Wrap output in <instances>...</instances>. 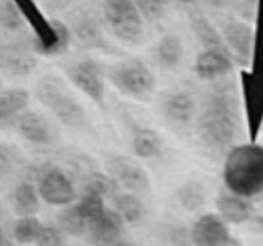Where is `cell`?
Returning a JSON list of instances; mask_svg holds the SVG:
<instances>
[{
  "label": "cell",
  "mask_w": 263,
  "mask_h": 246,
  "mask_svg": "<svg viewBox=\"0 0 263 246\" xmlns=\"http://www.w3.org/2000/svg\"><path fill=\"white\" fill-rule=\"evenodd\" d=\"M222 39L232 57L242 64H250L253 51V28L242 20L227 18L222 23Z\"/></svg>",
  "instance_id": "obj_11"
},
{
  "label": "cell",
  "mask_w": 263,
  "mask_h": 246,
  "mask_svg": "<svg viewBox=\"0 0 263 246\" xmlns=\"http://www.w3.org/2000/svg\"><path fill=\"white\" fill-rule=\"evenodd\" d=\"M230 246H240V244H238V243H235V241H234V243H232V244H230Z\"/></svg>",
  "instance_id": "obj_38"
},
{
  "label": "cell",
  "mask_w": 263,
  "mask_h": 246,
  "mask_svg": "<svg viewBox=\"0 0 263 246\" xmlns=\"http://www.w3.org/2000/svg\"><path fill=\"white\" fill-rule=\"evenodd\" d=\"M243 110L238 86L220 79L205 90L196 112V135L212 156L227 154L242 136Z\"/></svg>",
  "instance_id": "obj_1"
},
{
  "label": "cell",
  "mask_w": 263,
  "mask_h": 246,
  "mask_svg": "<svg viewBox=\"0 0 263 246\" xmlns=\"http://www.w3.org/2000/svg\"><path fill=\"white\" fill-rule=\"evenodd\" d=\"M253 225H255V230L263 236V215H257V217H253Z\"/></svg>",
  "instance_id": "obj_35"
},
{
  "label": "cell",
  "mask_w": 263,
  "mask_h": 246,
  "mask_svg": "<svg viewBox=\"0 0 263 246\" xmlns=\"http://www.w3.org/2000/svg\"><path fill=\"white\" fill-rule=\"evenodd\" d=\"M0 246H2V230H0Z\"/></svg>",
  "instance_id": "obj_37"
},
{
  "label": "cell",
  "mask_w": 263,
  "mask_h": 246,
  "mask_svg": "<svg viewBox=\"0 0 263 246\" xmlns=\"http://www.w3.org/2000/svg\"><path fill=\"white\" fill-rule=\"evenodd\" d=\"M36 246H61L63 244V236L61 232L56 227L51 225H43L41 232L36 238Z\"/></svg>",
  "instance_id": "obj_33"
},
{
  "label": "cell",
  "mask_w": 263,
  "mask_h": 246,
  "mask_svg": "<svg viewBox=\"0 0 263 246\" xmlns=\"http://www.w3.org/2000/svg\"><path fill=\"white\" fill-rule=\"evenodd\" d=\"M0 64L15 76H25L35 68V57L31 56L28 48L22 45H8L0 48Z\"/></svg>",
  "instance_id": "obj_20"
},
{
  "label": "cell",
  "mask_w": 263,
  "mask_h": 246,
  "mask_svg": "<svg viewBox=\"0 0 263 246\" xmlns=\"http://www.w3.org/2000/svg\"><path fill=\"white\" fill-rule=\"evenodd\" d=\"M36 92L43 105L54 113L63 125L71 128L84 127L86 112L60 76H45L38 82Z\"/></svg>",
  "instance_id": "obj_4"
},
{
  "label": "cell",
  "mask_w": 263,
  "mask_h": 246,
  "mask_svg": "<svg viewBox=\"0 0 263 246\" xmlns=\"http://www.w3.org/2000/svg\"><path fill=\"white\" fill-rule=\"evenodd\" d=\"M0 25L8 31H18L23 27L25 18L18 8V4L10 2V0L0 2Z\"/></svg>",
  "instance_id": "obj_31"
},
{
  "label": "cell",
  "mask_w": 263,
  "mask_h": 246,
  "mask_svg": "<svg viewBox=\"0 0 263 246\" xmlns=\"http://www.w3.org/2000/svg\"><path fill=\"white\" fill-rule=\"evenodd\" d=\"M30 95L23 89H8L0 92V128L7 130L16 125V120L27 110Z\"/></svg>",
  "instance_id": "obj_18"
},
{
  "label": "cell",
  "mask_w": 263,
  "mask_h": 246,
  "mask_svg": "<svg viewBox=\"0 0 263 246\" xmlns=\"http://www.w3.org/2000/svg\"><path fill=\"white\" fill-rule=\"evenodd\" d=\"M176 200L178 203L187 212H194L201 209L205 202V191L201 186V182L196 180H189V182L183 184L176 191Z\"/></svg>",
  "instance_id": "obj_25"
},
{
  "label": "cell",
  "mask_w": 263,
  "mask_h": 246,
  "mask_svg": "<svg viewBox=\"0 0 263 246\" xmlns=\"http://www.w3.org/2000/svg\"><path fill=\"white\" fill-rule=\"evenodd\" d=\"M197 104L196 98L187 90L171 92L163 102V113L171 125L183 127L196 118Z\"/></svg>",
  "instance_id": "obj_16"
},
{
  "label": "cell",
  "mask_w": 263,
  "mask_h": 246,
  "mask_svg": "<svg viewBox=\"0 0 263 246\" xmlns=\"http://www.w3.org/2000/svg\"><path fill=\"white\" fill-rule=\"evenodd\" d=\"M23 15L25 22H28L35 41L33 49L43 56H58L68 51L71 31L60 20H48L46 16L38 10V7L33 2H16Z\"/></svg>",
  "instance_id": "obj_3"
},
{
  "label": "cell",
  "mask_w": 263,
  "mask_h": 246,
  "mask_svg": "<svg viewBox=\"0 0 263 246\" xmlns=\"http://www.w3.org/2000/svg\"><path fill=\"white\" fill-rule=\"evenodd\" d=\"M38 194L46 203L68 207L76 200V189L72 180L60 168H49L40 179Z\"/></svg>",
  "instance_id": "obj_10"
},
{
  "label": "cell",
  "mask_w": 263,
  "mask_h": 246,
  "mask_svg": "<svg viewBox=\"0 0 263 246\" xmlns=\"http://www.w3.org/2000/svg\"><path fill=\"white\" fill-rule=\"evenodd\" d=\"M194 71L202 80H220L226 79L234 71V57L229 51L222 49H204L196 57Z\"/></svg>",
  "instance_id": "obj_13"
},
{
  "label": "cell",
  "mask_w": 263,
  "mask_h": 246,
  "mask_svg": "<svg viewBox=\"0 0 263 246\" xmlns=\"http://www.w3.org/2000/svg\"><path fill=\"white\" fill-rule=\"evenodd\" d=\"M12 205L16 215L31 217L40 209V194L38 189L30 182H22L15 187L12 194Z\"/></svg>",
  "instance_id": "obj_23"
},
{
  "label": "cell",
  "mask_w": 263,
  "mask_h": 246,
  "mask_svg": "<svg viewBox=\"0 0 263 246\" xmlns=\"http://www.w3.org/2000/svg\"><path fill=\"white\" fill-rule=\"evenodd\" d=\"M161 136L153 128H138L132 138V150L140 159H153L161 153Z\"/></svg>",
  "instance_id": "obj_22"
},
{
  "label": "cell",
  "mask_w": 263,
  "mask_h": 246,
  "mask_svg": "<svg viewBox=\"0 0 263 246\" xmlns=\"http://www.w3.org/2000/svg\"><path fill=\"white\" fill-rule=\"evenodd\" d=\"M0 89H2V80H0Z\"/></svg>",
  "instance_id": "obj_40"
},
{
  "label": "cell",
  "mask_w": 263,
  "mask_h": 246,
  "mask_svg": "<svg viewBox=\"0 0 263 246\" xmlns=\"http://www.w3.org/2000/svg\"><path fill=\"white\" fill-rule=\"evenodd\" d=\"M189 22H191V28L194 31L196 38L201 41V45L205 49H222V51H229L224 39H222V35L199 8L189 10Z\"/></svg>",
  "instance_id": "obj_19"
},
{
  "label": "cell",
  "mask_w": 263,
  "mask_h": 246,
  "mask_svg": "<svg viewBox=\"0 0 263 246\" xmlns=\"http://www.w3.org/2000/svg\"><path fill=\"white\" fill-rule=\"evenodd\" d=\"M193 246H230L234 243L227 221L217 213H204L189 230Z\"/></svg>",
  "instance_id": "obj_9"
},
{
  "label": "cell",
  "mask_w": 263,
  "mask_h": 246,
  "mask_svg": "<svg viewBox=\"0 0 263 246\" xmlns=\"http://www.w3.org/2000/svg\"><path fill=\"white\" fill-rule=\"evenodd\" d=\"M143 22H156L161 20L166 12V2H156V0H138L135 2Z\"/></svg>",
  "instance_id": "obj_32"
},
{
  "label": "cell",
  "mask_w": 263,
  "mask_h": 246,
  "mask_svg": "<svg viewBox=\"0 0 263 246\" xmlns=\"http://www.w3.org/2000/svg\"><path fill=\"white\" fill-rule=\"evenodd\" d=\"M41 221L35 217H20L16 220V223L13 227V236L15 240L22 244H30L36 243V238L41 232Z\"/></svg>",
  "instance_id": "obj_30"
},
{
  "label": "cell",
  "mask_w": 263,
  "mask_h": 246,
  "mask_svg": "<svg viewBox=\"0 0 263 246\" xmlns=\"http://www.w3.org/2000/svg\"><path fill=\"white\" fill-rule=\"evenodd\" d=\"M240 102L243 118L249 127L250 139L255 141L260 135L263 121V74L243 71L240 74Z\"/></svg>",
  "instance_id": "obj_7"
},
{
  "label": "cell",
  "mask_w": 263,
  "mask_h": 246,
  "mask_svg": "<svg viewBox=\"0 0 263 246\" xmlns=\"http://www.w3.org/2000/svg\"><path fill=\"white\" fill-rule=\"evenodd\" d=\"M109 168L117 184L125 187L132 194H143L150 191V176L132 158H127V156L114 158Z\"/></svg>",
  "instance_id": "obj_12"
},
{
  "label": "cell",
  "mask_w": 263,
  "mask_h": 246,
  "mask_svg": "<svg viewBox=\"0 0 263 246\" xmlns=\"http://www.w3.org/2000/svg\"><path fill=\"white\" fill-rule=\"evenodd\" d=\"M60 227L63 232L69 233L72 236H81L87 233V220L82 217L81 210L76 203H71L60 213Z\"/></svg>",
  "instance_id": "obj_27"
},
{
  "label": "cell",
  "mask_w": 263,
  "mask_h": 246,
  "mask_svg": "<svg viewBox=\"0 0 263 246\" xmlns=\"http://www.w3.org/2000/svg\"><path fill=\"white\" fill-rule=\"evenodd\" d=\"M110 246H134L132 243H128V241H123V240H119V241H115V243H112Z\"/></svg>",
  "instance_id": "obj_36"
},
{
  "label": "cell",
  "mask_w": 263,
  "mask_h": 246,
  "mask_svg": "<svg viewBox=\"0 0 263 246\" xmlns=\"http://www.w3.org/2000/svg\"><path fill=\"white\" fill-rule=\"evenodd\" d=\"M114 203H115V212L119 213L125 223H137L146 213L143 200L137 194L132 192L117 194L114 197Z\"/></svg>",
  "instance_id": "obj_24"
},
{
  "label": "cell",
  "mask_w": 263,
  "mask_h": 246,
  "mask_svg": "<svg viewBox=\"0 0 263 246\" xmlns=\"http://www.w3.org/2000/svg\"><path fill=\"white\" fill-rule=\"evenodd\" d=\"M260 133H263V121H261V128H260Z\"/></svg>",
  "instance_id": "obj_39"
},
{
  "label": "cell",
  "mask_w": 263,
  "mask_h": 246,
  "mask_svg": "<svg viewBox=\"0 0 263 246\" xmlns=\"http://www.w3.org/2000/svg\"><path fill=\"white\" fill-rule=\"evenodd\" d=\"M12 158H13V153L10 148L5 145H0V171H5L10 166Z\"/></svg>",
  "instance_id": "obj_34"
},
{
  "label": "cell",
  "mask_w": 263,
  "mask_h": 246,
  "mask_svg": "<svg viewBox=\"0 0 263 246\" xmlns=\"http://www.w3.org/2000/svg\"><path fill=\"white\" fill-rule=\"evenodd\" d=\"M110 80L119 92L132 98H146L155 89V76L138 57H128L110 69Z\"/></svg>",
  "instance_id": "obj_6"
},
{
  "label": "cell",
  "mask_w": 263,
  "mask_h": 246,
  "mask_svg": "<svg viewBox=\"0 0 263 246\" xmlns=\"http://www.w3.org/2000/svg\"><path fill=\"white\" fill-rule=\"evenodd\" d=\"M216 207H217V215L232 225H242L245 221L253 218V205L250 199L235 195L232 192L220 191L217 199H216Z\"/></svg>",
  "instance_id": "obj_15"
},
{
  "label": "cell",
  "mask_w": 263,
  "mask_h": 246,
  "mask_svg": "<svg viewBox=\"0 0 263 246\" xmlns=\"http://www.w3.org/2000/svg\"><path fill=\"white\" fill-rule=\"evenodd\" d=\"M252 72L263 74V2L257 4L253 28V51H252Z\"/></svg>",
  "instance_id": "obj_29"
},
{
  "label": "cell",
  "mask_w": 263,
  "mask_h": 246,
  "mask_svg": "<svg viewBox=\"0 0 263 246\" xmlns=\"http://www.w3.org/2000/svg\"><path fill=\"white\" fill-rule=\"evenodd\" d=\"M16 130L20 135L33 145H49L53 139L51 127L48 120L38 112L25 110L16 120Z\"/></svg>",
  "instance_id": "obj_17"
},
{
  "label": "cell",
  "mask_w": 263,
  "mask_h": 246,
  "mask_svg": "<svg viewBox=\"0 0 263 246\" xmlns=\"http://www.w3.org/2000/svg\"><path fill=\"white\" fill-rule=\"evenodd\" d=\"M222 179L229 192L245 199L263 194V145L250 141L234 146L226 154Z\"/></svg>",
  "instance_id": "obj_2"
},
{
  "label": "cell",
  "mask_w": 263,
  "mask_h": 246,
  "mask_svg": "<svg viewBox=\"0 0 263 246\" xmlns=\"http://www.w3.org/2000/svg\"><path fill=\"white\" fill-rule=\"evenodd\" d=\"M68 76L71 82L76 86L82 94L104 107L105 105V84L102 69L94 59H81L69 66Z\"/></svg>",
  "instance_id": "obj_8"
},
{
  "label": "cell",
  "mask_w": 263,
  "mask_h": 246,
  "mask_svg": "<svg viewBox=\"0 0 263 246\" xmlns=\"http://www.w3.org/2000/svg\"><path fill=\"white\" fill-rule=\"evenodd\" d=\"M107 27L114 36L123 43H140L145 33V22L135 2L132 0H109L102 4Z\"/></svg>",
  "instance_id": "obj_5"
},
{
  "label": "cell",
  "mask_w": 263,
  "mask_h": 246,
  "mask_svg": "<svg viewBox=\"0 0 263 246\" xmlns=\"http://www.w3.org/2000/svg\"><path fill=\"white\" fill-rule=\"evenodd\" d=\"M184 46L183 41L175 33H166L155 46V59L163 69H175L183 61Z\"/></svg>",
  "instance_id": "obj_21"
},
{
  "label": "cell",
  "mask_w": 263,
  "mask_h": 246,
  "mask_svg": "<svg viewBox=\"0 0 263 246\" xmlns=\"http://www.w3.org/2000/svg\"><path fill=\"white\" fill-rule=\"evenodd\" d=\"M74 33L78 38L87 46L92 48H105L107 43L102 38V33L99 30V25L96 23L94 18H90L87 15H82L74 23Z\"/></svg>",
  "instance_id": "obj_26"
},
{
  "label": "cell",
  "mask_w": 263,
  "mask_h": 246,
  "mask_svg": "<svg viewBox=\"0 0 263 246\" xmlns=\"http://www.w3.org/2000/svg\"><path fill=\"white\" fill-rule=\"evenodd\" d=\"M125 228V221L122 220L115 210L105 209L96 220L87 227V238L94 246H110L119 241Z\"/></svg>",
  "instance_id": "obj_14"
},
{
  "label": "cell",
  "mask_w": 263,
  "mask_h": 246,
  "mask_svg": "<svg viewBox=\"0 0 263 246\" xmlns=\"http://www.w3.org/2000/svg\"><path fill=\"white\" fill-rule=\"evenodd\" d=\"M84 192L96 194L102 199H114L119 194V184L112 176H105L102 172H94L89 176L84 186Z\"/></svg>",
  "instance_id": "obj_28"
}]
</instances>
